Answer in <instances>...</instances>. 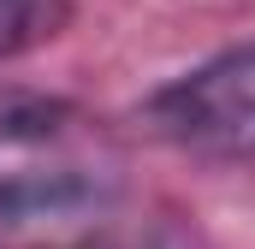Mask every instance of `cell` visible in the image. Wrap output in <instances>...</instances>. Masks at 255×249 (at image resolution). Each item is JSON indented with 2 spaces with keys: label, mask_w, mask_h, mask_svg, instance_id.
<instances>
[{
  "label": "cell",
  "mask_w": 255,
  "mask_h": 249,
  "mask_svg": "<svg viewBox=\"0 0 255 249\" xmlns=\"http://www.w3.org/2000/svg\"><path fill=\"white\" fill-rule=\"evenodd\" d=\"M142 130L196 160H255V42L178 71L142 101Z\"/></svg>",
  "instance_id": "cell-1"
},
{
  "label": "cell",
  "mask_w": 255,
  "mask_h": 249,
  "mask_svg": "<svg viewBox=\"0 0 255 249\" xmlns=\"http://www.w3.org/2000/svg\"><path fill=\"white\" fill-rule=\"evenodd\" d=\"M125 238L119 184L89 166L0 172V249H113Z\"/></svg>",
  "instance_id": "cell-2"
},
{
  "label": "cell",
  "mask_w": 255,
  "mask_h": 249,
  "mask_svg": "<svg viewBox=\"0 0 255 249\" xmlns=\"http://www.w3.org/2000/svg\"><path fill=\"white\" fill-rule=\"evenodd\" d=\"M65 24V0H0V60L48 42Z\"/></svg>",
  "instance_id": "cell-3"
},
{
  "label": "cell",
  "mask_w": 255,
  "mask_h": 249,
  "mask_svg": "<svg viewBox=\"0 0 255 249\" xmlns=\"http://www.w3.org/2000/svg\"><path fill=\"white\" fill-rule=\"evenodd\" d=\"M113 249H196V244L178 238V232H154V238H119Z\"/></svg>",
  "instance_id": "cell-4"
}]
</instances>
